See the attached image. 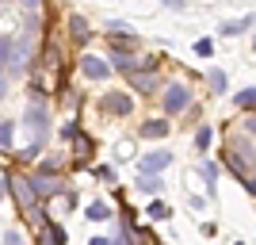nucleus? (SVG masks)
<instances>
[{"mask_svg": "<svg viewBox=\"0 0 256 245\" xmlns=\"http://www.w3.org/2000/svg\"><path fill=\"white\" fill-rule=\"evenodd\" d=\"M23 123H27V130L34 134V146H42L46 134H50V115H46V104H42V100H34V104L27 107Z\"/></svg>", "mask_w": 256, "mask_h": 245, "instance_id": "f257e3e1", "label": "nucleus"}, {"mask_svg": "<svg viewBox=\"0 0 256 245\" xmlns=\"http://www.w3.org/2000/svg\"><path fill=\"white\" fill-rule=\"evenodd\" d=\"M252 46H256V43H252Z\"/></svg>", "mask_w": 256, "mask_h": 245, "instance_id": "473e14b6", "label": "nucleus"}, {"mask_svg": "<svg viewBox=\"0 0 256 245\" xmlns=\"http://www.w3.org/2000/svg\"><path fill=\"white\" fill-rule=\"evenodd\" d=\"M188 104H192V88L188 85H172L168 92H164V111H168V115H180Z\"/></svg>", "mask_w": 256, "mask_h": 245, "instance_id": "7ed1b4c3", "label": "nucleus"}, {"mask_svg": "<svg viewBox=\"0 0 256 245\" xmlns=\"http://www.w3.org/2000/svg\"><path fill=\"white\" fill-rule=\"evenodd\" d=\"M69 35H73V43H76V46H84L92 31H88V23L80 20V16H73V20H69Z\"/></svg>", "mask_w": 256, "mask_h": 245, "instance_id": "1a4fd4ad", "label": "nucleus"}, {"mask_svg": "<svg viewBox=\"0 0 256 245\" xmlns=\"http://www.w3.org/2000/svg\"><path fill=\"white\" fill-rule=\"evenodd\" d=\"M4 184H8V180H4V176H0V199H4V195H8V188H4Z\"/></svg>", "mask_w": 256, "mask_h": 245, "instance_id": "c756f323", "label": "nucleus"}, {"mask_svg": "<svg viewBox=\"0 0 256 245\" xmlns=\"http://www.w3.org/2000/svg\"><path fill=\"white\" fill-rule=\"evenodd\" d=\"M138 188H142V192H150V195H157L160 192V180H157V176H142Z\"/></svg>", "mask_w": 256, "mask_h": 245, "instance_id": "4468645a", "label": "nucleus"}, {"mask_svg": "<svg viewBox=\"0 0 256 245\" xmlns=\"http://www.w3.org/2000/svg\"><path fill=\"white\" fill-rule=\"evenodd\" d=\"M210 50H214V46H210V39H203V43H195V54H203V58H210Z\"/></svg>", "mask_w": 256, "mask_h": 245, "instance_id": "5701e85b", "label": "nucleus"}, {"mask_svg": "<svg viewBox=\"0 0 256 245\" xmlns=\"http://www.w3.org/2000/svg\"><path fill=\"white\" fill-rule=\"evenodd\" d=\"M245 130H248V134L256 138V115H248V119H245Z\"/></svg>", "mask_w": 256, "mask_h": 245, "instance_id": "bb28decb", "label": "nucleus"}, {"mask_svg": "<svg viewBox=\"0 0 256 245\" xmlns=\"http://www.w3.org/2000/svg\"><path fill=\"white\" fill-rule=\"evenodd\" d=\"M210 88H214V92H226V73H222V69H214V73H210Z\"/></svg>", "mask_w": 256, "mask_h": 245, "instance_id": "a211bd4d", "label": "nucleus"}, {"mask_svg": "<svg viewBox=\"0 0 256 245\" xmlns=\"http://www.w3.org/2000/svg\"><path fill=\"white\" fill-rule=\"evenodd\" d=\"M8 184H12V195H16V199L23 203V211H27V214H34V199H38V195L31 192V184H27V180H20V176H16V180H8Z\"/></svg>", "mask_w": 256, "mask_h": 245, "instance_id": "423d86ee", "label": "nucleus"}, {"mask_svg": "<svg viewBox=\"0 0 256 245\" xmlns=\"http://www.w3.org/2000/svg\"><path fill=\"white\" fill-rule=\"evenodd\" d=\"M234 104H237V107H256V88H245V92H237Z\"/></svg>", "mask_w": 256, "mask_h": 245, "instance_id": "ddd939ff", "label": "nucleus"}, {"mask_svg": "<svg viewBox=\"0 0 256 245\" xmlns=\"http://www.w3.org/2000/svg\"><path fill=\"white\" fill-rule=\"evenodd\" d=\"M27 184H31L34 195H58L62 192V180H58V176H34V180H27Z\"/></svg>", "mask_w": 256, "mask_h": 245, "instance_id": "0eeeda50", "label": "nucleus"}, {"mask_svg": "<svg viewBox=\"0 0 256 245\" xmlns=\"http://www.w3.org/2000/svg\"><path fill=\"white\" fill-rule=\"evenodd\" d=\"M8 96V73H4V69H0V100Z\"/></svg>", "mask_w": 256, "mask_h": 245, "instance_id": "393cba45", "label": "nucleus"}, {"mask_svg": "<svg viewBox=\"0 0 256 245\" xmlns=\"http://www.w3.org/2000/svg\"><path fill=\"white\" fill-rule=\"evenodd\" d=\"M168 165H172V153H168V149H153V153H146V157L138 161L142 176H157V172H164Z\"/></svg>", "mask_w": 256, "mask_h": 245, "instance_id": "f03ea898", "label": "nucleus"}, {"mask_svg": "<svg viewBox=\"0 0 256 245\" xmlns=\"http://www.w3.org/2000/svg\"><path fill=\"white\" fill-rule=\"evenodd\" d=\"M88 153H92V142H88V134H76V157L84 161Z\"/></svg>", "mask_w": 256, "mask_h": 245, "instance_id": "2eb2a0df", "label": "nucleus"}, {"mask_svg": "<svg viewBox=\"0 0 256 245\" xmlns=\"http://www.w3.org/2000/svg\"><path fill=\"white\" fill-rule=\"evenodd\" d=\"M210 127H199V134H195V149H199V153H206V149H210Z\"/></svg>", "mask_w": 256, "mask_h": 245, "instance_id": "f8f14e48", "label": "nucleus"}, {"mask_svg": "<svg viewBox=\"0 0 256 245\" xmlns=\"http://www.w3.org/2000/svg\"><path fill=\"white\" fill-rule=\"evenodd\" d=\"M214 176H218V169H214V165H203V180H206V184H210V180H214Z\"/></svg>", "mask_w": 256, "mask_h": 245, "instance_id": "b1692460", "label": "nucleus"}, {"mask_svg": "<svg viewBox=\"0 0 256 245\" xmlns=\"http://www.w3.org/2000/svg\"><path fill=\"white\" fill-rule=\"evenodd\" d=\"M168 207H164V203H153V207H150V218H157V222H160V218H168Z\"/></svg>", "mask_w": 256, "mask_h": 245, "instance_id": "aec40b11", "label": "nucleus"}, {"mask_svg": "<svg viewBox=\"0 0 256 245\" xmlns=\"http://www.w3.org/2000/svg\"><path fill=\"white\" fill-rule=\"evenodd\" d=\"M80 73H84L88 81H107V73H111V69H107L104 58H96V54H84V58H80Z\"/></svg>", "mask_w": 256, "mask_h": 245, "instance_id": "20e7f679", "label": "nucleus"}, {"mask_svg": "<svg viewBox=\"0 0 256 245\" xmlns=\"http://www.w3.org/2000/svg\"><path fill=\"white\" fill-rule=\"evenodd\" d=\"M107 245H126V241H107Z\"/></svg>", "mask_w": 256, "mask_h": 245, "instance_id": "7c9ffc66", "label": "nucleus"}, {"mask_svg": "<svg viewBox=\"0 0 256 245\" xmlns=\"http://www.w3.org/2000/svg\"><path fill=\"white\" fill-rule=\"evenodd\" d=\"M4 245H23V241H20V234H16V230H8V234H4Z\"/></svg>", "mask_w": 256, "mask_h": 245, "instance_id": "a878e982", "label": "nucleus"}, {"mask_svg": "<svg viewBox=\"0 0 256 245\" xmlns=\"http://www.w3.org/2000/svg\"><path fill=\"white\" fill-rule=\"evenodd\" d=\"M160 4H168L172 12H184V0H160Z\"/></svg>", "mask_w": 256, "mask_h": 245, "instance_id": "cd10ccee", "label": "nucleus"}, {"mask_svg": "<svg viewBox=\"0 0 256 245\" xmlns=\"http://www.w3.org/2000/svg\"><path fill=\"white\" fill-rule=\"evenodd\" d=\"M0 146H12V119H0Z\"/></svg>", "mask_w": 256, "mask_h": 245, "instance_id": "dca6fc26", "label": "nucleus"}, {"mask_svg": "<svg viewBox=\"0 0 256 245\" xmlns=\"http://www.w3.org/2000/svg\"><path fill=\"white\" fill-rule=\"evenodd\" d=\"M134 85H138V92H150V88H153V77H134Z\"/></svg>", "mask_w": 256, "mask_h": 245, "instance_id": "4be33fe9", "label": "nucleus"}, {"mask_svg": "<svg viewBox=\"0 0 256 245\" xmlns=\"http://www.w3.org/2000/svg\"><path fill=\"white\" fill-rule=\"evenodd\" d=\"M46 230H50V241H54V245H65V230H62L58 222H50Z\"/></svg>", "mask_w": 256, "mask_h": 245, "instance_id": "6ab92c4d", "label": "nucleus"}, {"mask_svg": "<svg viewBox=\"0 0 256 245\" xmlns=\"http://www.w3.org/2000/svg\"><path fill=\"white\" fill-rule=\"evenodd\" d=\"M0 4H4V0H0Z\"/></svg>", "mask_w": 256, "mask_h": 245, "instance_id": "2f4dec72", "label": "nucleus"}, {"mask_svg": "<svg viewBox=\"0 0 256 245\" xmlns=\"http://www.w3.org/2000/svg\"><path fill=\"white\" fill-rule=\"evenodd\" d=\"M20 4H23V8H27V12H34V8H38V4H42V0H20Z\"/></svg>", "mask_w": 256, "mask_h": 245, "instance_id": "c85d7f7f", "label": "nucleus"}, {"mask_svg": "<svg viewBox=\"0 0 256 245\" xmlns=\"http://www.w3.org/2000/svg\"><path fill=\"white\" fill-rule=\"evenodd\" d=\"M88 218H92V222H107V218H111V207H107V203H92V207H88Z\"/></svg>", "mask_w": 256, "mask_h": 245, "instance_id": "9b49d317", "label": "nucleus"}, {"mask_svg": "<svg viewBox=\"0 0 256 245\" xmlns=\"http://www.w3.org/2000/svg\"><path fill=\"white\" fill-rule=\"evenodd\" d=\"M96 176H100V180H107V184H115V169H111V165H100Z\"/></svg>", "mask_w": 256, "mask_h": 245, "instance_id": "412c9836", "label": "nucleus"}, {"mask_svg": "<svg viewBox=\"0 0 256 245\" xmlns=\"http://www.w3.org/2000/svg\"><path fill=\"white\" fill-rule=\"evenodd\" d=\"M256 23V16H245V20H226L222 23V35H241L245 27H252Z\"/></svg>", "mask_w": 256, "mask_h": 245, "instance_id": "9d476101", "label": "nucleus"}, {"mask_svg": "<svg viewBox=\"0 0 256 245\" xmlns=\"http://www.w3.org/2000/svg\"><path fill=\"white\" fill-rule=\"evenodd\" d=\"M100 107H104V111H111V115H130L134 100H130L126 92H107V96L100 100Z\"/></svg>", "mask_w": 256, "mask_h": 245, "instance_id": "39448f33", "label": "nucleus"}, {"mask_svg": "<svg viewBox=\"0 0 256 245\" xmlns=\"http://www.w3.org/2000/svg\"><path fill=\"white\" fill-rule=\"evenodd\" d=\"M8 58H12V39H4V35H0V69L8 65Z\"/></svg>", "mask_w": 256, "mask_h": 245, "instance_id": "f3484780", "label": "nucleus"}, {"mask_svg": "<svg viewBox=\"0 0 256 245\" xmlns=\"http://www.w3.org/2000/svg\"><path fill=\"white\" fill-rule=\"evenodd\" d=\"M164 134H168V123H164V119H150V123L138 127V138H164Z\"/></svg>", "mask_w": 256, "mask_h": 245, "instance_id": "6e6552de", "label": "nucleus"}]
</instances>
